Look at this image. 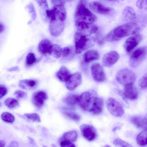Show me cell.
I'll use <instances>...</instances> for the list:
<instances>
[{"mask_svg":"<svg viewBox=\"0 0 147 147\" xmlns=\"http://www.w3.org/2000/svg\"><path fill=\"white\" fill-rule=\"evenodd\" d=\"M137 24L129 22L119 26L109 32L106 35L105 39L108 41H117L126 36L134 34L140 30Z\"/></svg>","mask_w":147,"mask_h":147,"instance_id":"1","label":"cell"},{"mask_svg":"<svg viewBox=\"0 0 147 147\" xmlns=\"http://www.w3.org/2000/svg\"><path fill=\"white\" fill-rule=\"evenodd\" d=\"M74 19L75 23L93 24L97 20L95 15L88 9L85 1H80L76 9Z\"/></svg>","mask_w":147,"mask_h":147,"instance_id":"2","label":"cell"},{"mask_svg":"<svg viewBox=\"0 0 147 147\" xmlns=\"http://www.w3.org/2000/svg\"><path fill=\"white\" fill-rule=\"evenodd\" d=\"M74 41L76 53L79 54L92 45L94 39L89 34L77 32L74 35Z\"/></svg>","mask_w":147,"mask_h":147,"instance_id":"3","label":"cell"},{"mask_svg":"<svg viewBox=\"0 0 147 147\" xmlns=\"http://www.w3.org/2000/svg\"><path fill=\"white\" fill-rule=\"evenodd\" d=\"M117 81L124 86L133 84L136 79L135 74L131 70L127 68L119 70L116 75Z\"/></svg>","mask_w":147,"mask_h":147,"instance_id":"4","label":"cell"},{"mask_svg":"<svg viewBox=\"0 0 147 147\" xmlns=\"http://www.w3.org/2000/svg\"><path fill=\"white\" fill-rule=\"evenodd\" d=\"M147 54V47L143 46L140 47L132 53L130 58L129 65L130 67L134 68L137 67L145 59Z\"/></svg>","mask_w":147,"mask_h":147,"instance_id":"5","label":"cell"},{"mask_svg":"<svg viewBox=\"0 0 147 147\" xmlns=\"http://www.w3.org/2000/svg\"><path fill=\"white\" fill-rule=\"evenodd\" d=\"M106 105L109 112L115 116L121 117L124 113V111L122 107L114 98H109L107 101Z\"/></svg>","mask_w":147,"mask_h":147,"instance_id":"6","label":"cell"},{"mask_svg":"<svg viewBox=\"0 0 147 147\" xmlns=\"http://www.w3.org/2000/svg\"><path fill=\"white\" fill-rule=\"evenodd\" d=\"M91 73L94 79L96 82H102L106 79L103 67L99 63L93 64L91 67Z\"/></svg>","mask_w":147,"mask_h":147,"instance_id":"7","label":"cell"},{"mask_svg":"<svg viewBox=\"0 0 147 147\" xmlns=\"http://www.w3.org/2000/svg\"><path fill=\"white\" fill-rule=\"evenodd\" d=\"M80 128L83 136L88 141H93L96 138V131L93 126L83 124L81 125Z\"/></svg>","mask_w":147,"mask_h":147,"instance_id":"8","label":"cell"},{"mask_svg":"<svg viewBox=\"0 0 147 147\" xmlns=\"http://www.w3.org/2000/svg\"><path fill=\"white\" fill-rule=\"evenodd\" d=\"M119 58V55L117 51H110L104 55L102 64L104 66L110 67L117 61Z\"/></svg>","mask_w":147,"mask_h":147,"instance_id":"9","label":"cell"},{"mask_svg":"<svg viewBox=\"0 0 147 147\" xmlns=\"http://www.w3.org/2000/svg\"><path fill=\"white\" fill-rule=\"evenodd\" d=\"M65 22L58 19L50 21L49 29L51 34L54 36H57L63 31L64 27Z\"/></svg>","mask_w":147,"mask_h":147,"instance_id":"10","label":"cell"},{"mask_svg":"<svg viewBox=\"0 0 147 147\" xmlns=\"http://www.w3.org/2000/svg\"><path fill=\"white\" fill-rule=\"evenodd\" d=\"M82 77L80 72H76L71 74L65 82L66 88L69 90H74L81 83Z\"/></svg>","mask_w":147,"mask_h":147,"instance_id":"11","label":"cell"},{"mask_svg":"<svg viewBox=\"0 0 147 147\" xmlns=\"http://www.w3.org/2000/svg\"><path fill=\"white\" fill-rule=\"evenodd\" d=\"M90 8L94 12L101 15H107L110 13L112 9L97 1H93L89 5Z\"/></svg>","mask_w":147,"mask_h":147,"instance_id":"12","label":"cell"},{"mask_svg":"<svg viewBox=\"0 0 147 147\" xmlns=\"http://www.w3.org/2000/svg\"><path fill=\"white\" fill-rule=\"evenodd\" d=\"M142 39V35L138 34L131 36L126 40L124 48L127 53H130L141 42Z\"/></svg>","mask_w":147,"mask_h":147,"instance_id":"13","label":"cell"},{"mask_svg":"<svg viewBox=\"0 0 147 147\" xmlns=\"http://www.w3.org/2000/svg\"><path fill=\"white\" fill-rule=\"evenodd\" d=\"M47 98V95L45 91L43 90L38 91L33 94L32 98V102L36 107L40 109L43 105Z\"/></svg>","mask_w":147,"mask_h":147,"instance_id":"14","label":"cell"},{"mask_svg":"<svg viewBox=\"0 0 147 147\" xmlns=\"http://www.w3.org/2000/svg\"><path fill=\"white\" fill-rule=\"evenodd\" d=\"M104 107V101L102 99L99 97H94L89 111L92 114L98 115L102 111Z\"/></svg>","mask_w":147,"mask_h":147,"instance_id":"15","label":"cell"},{"mask_svg":"<svg viewBox=\"0 0 147 147\" xmlns=\"http://www.w3.org/2000/svg\"><path fill=\"white\" fill-rule=\"evenodd\" d=\"M77 29L79 32L86 34H92L96 32L98 27L94 24L75 23Z\"/></svg>","mask_w":147,"mask_h":147,"instance_id":"16","label":"cell"},{"mask_svg":"<svg viewBox=\"0 0 147 147\" xmlns=\"http://www.w3.org/2000/svg\"><path fill=\"white\" fill-rule=\"evenodd\" d=\"M53 45L49 40L47 39H43L39 43L38 47V51L41 54L44 55H51Z\"/></svg>","mask_w":147,"mask_h":147,"instance_id":"17","label":"cell"},{"mask_svg":"<svg viewBox=\"0 0 147 147\" xmlns=\"http://www.w3.org/2000/svg\"><path fill=\"white\" fill-rule=\"evenodd\" d=\"M91 95L88 92L83 93L80 96L78 104L80 107L83 111L88 110L91 101Z\"/></svg>","mask_w":147,"mask_h":147,"instance_id":"18","label":"cell"},{"mask_svg":"<svg viewBox=\"0 0 147 147\" xmlns=\"http://www.w3.org/2000/svg\"><path fill=\"white\" fill-rule=\"evenodd\" d=\"M123 93L125 97L130 100H136L138 97V90L133 84L125 86Z\"/></svg>","mask_w":147,"mask_h":147,"instance_id":"19","label":"cell"},{"mask_svg":"<svg viewBox=\"0 0 147 147\" xmlns=\"http://www.w3.org/2000/svg\"><path fill=\"white\" fill-rule=\"evenodd\" d=\"M100 57V54L97 51L90 49L86 51L84 53L83 59L86 63H89L98 60Z\"/></svg>","mask_w":147,"mask_h":147,"instance_id":"20","label":"cell"},{"mask_svg":"<svg viewBox=\"0 0 147 147\" xmlns=\"http://www.w3.org/2000/svg\"><path fill=\"white\" fill-rule=\"evenodd\" d=\"M123 16L124 20L129 23L132 22L136 18L135 11L131 7L129 6L124 9Z\"/></svg>","mask_w":147,"mask_h":147,"instance_id":"21","label":"cell"},{"mask_svg":"<svg viewBox=\"0 0 147 147\" xmlns=\"http://www.w3.org/2000/svg\"><path fill=\"white\" fill-rule=\"evenodd\" d=\"M71 75L70 71L65 66L61 67L56 74L57 78L62 82H65Z\"/></svg>","mask_w":147,"mask_h":147,"instance_id":"22","label":"cell"},{"mask_svg":"<svg viewBox=\"0 0 147 147\" xmlns=\"http://www.w3.org/2000/svg\"><path fill=\"white\" fill-rule=\"evenodd\" d=\"M78 137L77 132L75 130H72L65 133L59 139V141H65L70 142H74Z\"/></svg>","mask_w":147,"mask_h":147,"instance_id":"23","label":"cell"},{"mask_svg":"<svg viewBox=\"0 0 147 147\" xmlns=\"http://www.w3.org/2000/svg\"><path fill=\"white\" fill-rule=\"evenodd\" d=\"M80 96L77 94H69L65 98L64 102L69 106L74 107L78 104Z\"/></svg>","mask_w":147,"mask_h":147,"instance_id":"24","label":"cell"},{"mask_svg":"<svg viewBox=\"0 0 147 147\" xmlns=\"http://www.w3.org/2000/svg\"><path fill=\"white\" fill-rule=\"evenodd\" d=\"M37 84L36 81L33 80H24L20 82L19 86L21 88L25 89L26 87L30 88H33L36 86Z\"/></svg>","mask_w":147,"mask_h":147,"instance_id":"25","label":"cell"},{"mask_svg":"<svg viewBox=\"0 0 147 147\" xmlns=\"http://www.w3.org/2000/svg\"><path fill=\"white\" fill-rule=\"evenodd\" d=\"M147 138V129L142 131L137 136L136 141L140 146H143L146 145V141Z\"/></svg>","mask_w":147,"mask_h":147,"instance_id":"26","label":"cell"},{"mask_svg":"<svg viewBox=\"0 0 147 147\" xmlns=\"http://www.w3.org/2000/svg\"><path fill=\"white\" fill-rule=\"evenodd\" d=\"M62 49L60 45L57 44L53 45L51 55L55 57L58 59L62 56Z\"/></svg>","mask_w":147,"mask_h":147,"instance_id":"27","label":"cell"},{"mask_svg":"<svg viewBox=\"0 0 147 147\" xmlns=\"http://www.w3.org/2000/svg\"><path fill=\"white\" fill-rule=\"evenodd\" d=\"M131 122L136 127L139 128L145 127L143 122V118L140 116H135L131 118Z\"/></svg>","mask_w":147,"mask_h":147,"instance_id":"28","label":"cell"},{"mask_svg":"<svg viewBox=\"0 0 147 147\" xmlns=\"http://www.w3.org/2000/svg\"><path fill=\"white\" fill-rule=\"evenodd\" d=\"M1 117L2 120L7 123H13L15 120L14 116L9 112H3L2 114Z\"/></svg>","mask_w":147,"mask_h":147,"instance_id":"29","label":"cell"},{"mask_svg":"<svg viewBox=\"0 0 147 147\" xmlns=\"http://www.w3.org/2000/svg\"><path fill=\"white\" fill-rule=\"evenodd\" d=\"M5 104V106L10 109H14L18 105V102L16 99L13 98H9L6 99Z\"/></svg>","mask_w":147,"mask_h":147,"instance_id":"30","label":"cell"},{"mask_svg":"<svg viewBox=\"0 0 147 147\" xmlns=\"http://www.w3.org/2000/svg\"><path fill=\"white\" fill-rule=\"evenodd\" d=\"M36 59L35 54L32 53H29L27 55L25 64L27 66H30L33 65L36 62Z\"/></svg>","mask_w":147,"mask_h":147,"instance_id":"31","label":"cell"},{"mask_svg":"<svg viewBox=\"0 0 147 147\" xmlns=\"http://www.w3.org/2000/svg\"><path fill=\"white\" fill-rule=\"evenodd\" d=\"M64 117L69 118L75 121H79L81 119V117L79 114L71 112H65L63 113Z\"/></svg>","mask_w":147,"mask_h":147,"instance_id":"32","label":"cell"},{"mask_svg":"<svg viewBox=\"0 0 147 147\" xmlns=\"http://www.w3.org/2000/svg\"><path fill=\"white\" fill-rule=\"evenodd\" d=\"M113 144L117 147H133L130 144L119 138L115 139Z\"/></svg>","mask_w":147,"mask_h":147,"instance_id":"33","label":"cell"},{"mask_svg":"<svg viewBox=\"0 0 147 147\" xmlns=\"http://www.w3.org/2000/svg\"><path fill=\"white\" fill-rule=\"evenodd\" d=\"M24 115L27 119L33 122H40L41 121L40 116L36 113H25Z\"/></svg>","mask_w":147,"mask_h":147,"instance_id":"34","label":"cell"},{"mask_svg":"<svg viewBox=\"0 0 147 147\" xmlns=\"http://www.w3.org/2000/svg\"><path fill=\"white\" fill-rule=\"evenodd\" d=\"M47 18L50 21L57 19L55 9L53 7L51 9H48L46 11Z\"/></svg>","mask_w":147,"mask_h":147,"instance_id":"35","label":"cell"},{"mask_svg":"<svg viewBox=\"0 0 147 147\" xmlns=\"http://www.w3.org/2000/svg\"><path fill=\"white\" fill-rule=\"evenodd\" d=\"M138 85L142 88L147 87V73L140 78L138 81Z\"/></svg>","mask_w":147,"mask_h":147,"instance_id":"36","label":"cell"},{"mask_svg":"<svg viewBox=\"0 0 147 147\" xmlns=\"http://www.w3.org/2000/svg\"><path fill=\"white\" fill-rule=\"evenodd\" d=\"M136 5L140 9L147 10V0L137 1Z\"/></svg>","mask_w":147,"mask_h":147,"instance_id":"37","label":"cell"},{"mask_svg":"<svg viewBox=\"0 0 147 147\" xmlns=\"http://www.w3.org/2000/svg\"><path fill=\"white\" fill-rule=\"evenodd\" d=\"M13 94L17 98L21 99L25 97L27 95V93L22 90H17Z\"/></svg>","mask_w":147,"mask_h":147,"instance_id":"38","label":"cell"},{"mask_svg":"<svg viewBox=\"0 0 147 147\" xmlns=\"http://www.w3.org/2000/svg\"><path fill=\"white\" fill-rule=\"evenodd\" d=\"M59 142L61 147H76L75 144L72 142L65 141H59Z\"/></svg>","mask_w":147,"mask_h":147,"instance_id":"39","label":"cell"},{"mask_svg":"<svg viewBox=\"0 0 147 147\" xmlns=\"http://www.w3.org/2000/svg\"><path fill=\"white\" fill-rule=\"evenodd\" d=\"M71 53V49L68 47H65L62 49V56L65 58L68 57Z\"/></svg>","mask_w":147,"mask_h":147,"instance_id":"40","label":"cell"},{"mask_svg":"<svg viewBox=\"0 0 147 147\" xmlns=\"http://www.w3.org/2000/svg\"><path fill=\"white\" fill-rule=\"evenodd\" d=\"M37 2L42 8L46 10L48 9V5L47 1L38 0L37 1Z\"/></svg>","mask_w":147,"mask_h":147,"instance_id":"41","label":"cell"},{"mask_svg":"<svg viewBox=\"0 0 147 147\" xmlns=\"http://www.w3.org/2000/svg\"><path fill=\"white\" fill-rule=\"evenodd\" d=\"M0 98L3 97L6 95L7 92V89L6 87L3 85H0Z\"/></svg>","mask_w":147,"mask_h":147,"instance_id":"42","label":"cell"},{"mask_svg":"<svg viewBox=\"0 0 147 147\" xmlns=\"http://www.w3.org/2000/svg\"><path fill=\"white\" fill-rule=\"evenodd\" d=\"M52 4L54 6H64L65 1L63 0H51Z\"/></svg>","mask_w":147,"mask_h":147,"instance_id":"43","label":"cell"},{"mask_svg":"<svg viewBox=\"0 0 147 147\" xmlns=\"http://www.w3.org/2000/svg\"><path fill=\"white\" fill-rule=\"evenodd\" d=\"M18 144L17 142L15 141L12 142L8 147H18Z\"/></svg>","mask_w":147,"mask_h":147,"instance_id":"44","label":"cell"},{"mask_svg":"<svg viewBox=\"0 0 147 147\" xmlns=\"http://www.w3.org/2000/svg\"><path fill=\"white\" fill-rule=\"evenodd\" d=\"M143 122L145 127H147V113L143 118Z\"/></svg>","mask_w":147,"mask_h":147,"instance_id":"45","label":"cell"},{"mask_svg":"<svg viewBox=\"0 0 147 147\" xmlns=\"http://www.w3.org/2000/svg\"><path fill=\"white\" fill-rule=\"evenodd\" d=\"M6 144V142L3 140L0 141V147H4Z\"/></svg>","mask_w":147,"mask_h":147,"instance_id":"46","label":"cell"},{"mask_svg":"<svg viewBox=\"0 0 147 147\" xmlns=\"http://www.w3.org/2000/svg\"><path fill=\"white\" fill-rule=\"evenodd\" d=\"M0 32L1 33L4 31L5 27L4 25L1 23H0Z\"/></svg>","mask_w":147,"mask_h":147,"instance_id":"47","label":"cell"},{"mask_svg":"<svg viewBox=\"0 0 147 147\" xmlns=\"http://www.w3.org/2000/svg\"><path fill=\"white\" fill-rule=\"evenodd\" d=\"M28 138L30 141V143L31 144H33L34 141V140L33 139L30 137H28Z\"/></svg>","mask_w":147,"mask_h":147,"instance_id":"48","label":"cell"},{"mask_svg":"<svg viewBox=\"0 0 147 147\" xmlns=\"http://www.w3.org/2000/svg\"><path fill=\"white\" fill-rule=\"evenodd\" d=\"M17 69V67H14L13 68H11L9 69V71H13L15 70H16Z\"/></svg>","mask_w":147,"mask_h":147,"instance_id":"49","label":"cell"},{"mask_svg":"<svg viewBox=\"0 0 147 147\" xmlns=\"http://www.w3.org/2000/svg\"><path fill=\"white\" fill-rule=\"evenodd\" d=\"M51 146L52 147H57V146L56 145L54 144H52Z\"/></svg>","mask_w":147,"mask_h":147,"instance_id":"50","label":"cell"},{"mask_svg":"<svg viewBox=\"0 0 147 147\" xmlns=\"http://www.w3.org/2000/svg\"><path fill=\"white\" fill-rule=\"evenodd\" d=\"M103 147H111L110 146L107 145H105V146H103Z\"/></svg>","mask_w":147,"mask_h":147,"instance_id":"51","label":"cell"},{"mask_svg":"<svg viewBox=\"0 0 147 147\" xmlns=\"http://www.w3.org/2000/svg\"><path fill=\"white\" fill-rule=\"evenodd\" d=\"M146 145H147V138L146 140Z\"/></svg>","mask_w":147,"mask_h":147,"instance_id":"52","label":"cell"},{"mask_svg":"<svg viewBox=\"0 0 147 147\" xmlns=\"http://www.w3.org/2000/svg\"><path fill=\"white\" fill-rule=\"evenodd\" d=\"M43 147H47V146H43Z\"/></svg>","mask_w":147,"mask_h":147,"instance_id":"53","label":"cell"}]
</instances>
